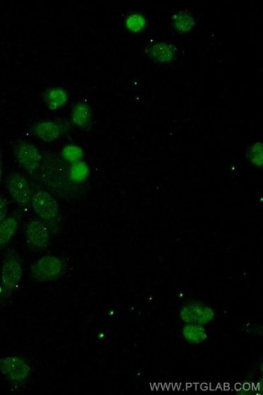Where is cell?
<instances>
[{
  "instance_id": "1",
  "label": "cell",
  "mask_w": 263,
  "mask_h": 395,
  "mask_svg": "<svg viewBox=\"0 0 263 395\" xmlns=\"http://www.w3.org/2000/svg\"><path fill=\"white\" fill-rule=\"evenodd\" d=\"M23 275V264L19 256L14 251L8 252L0 273V298L5 300L12 296L18 290Z\"/></svg>"
},
{
  "instance_id": "2",
  "label": "cell",
  "mask_w": 263,
  "mask_h": 395,
  "mask_svg": "<svg viewBox=\"0 0 263 395\" xmlns=\"http://www.w3.org/2000/svg\"><path fill=\"white\" fill-rule=\"evenodd\" d=\"M32 369L29 361L18 355L0 358V372L14 388L25 385Z\"/></svg>"
},
{
  "instance_id": "3",
  "label": "cell",
  "mask_w": 263,
  "mask_h": 395,
  "mask_svg": "<svg viewBox=\"0 0 263 395\" xmlns=\"http://www.w3.org/2000/svg\"><path fill=\"white\" fill-rule=\"evenodd\" d=\"M31 206L36 215L47 224H55L59 218V207L52 193L45 189L33 191Z\"/></svg>"
},
{
  "instance_id": "4",
  "label": "cell",
  "mask_w": 263,
  "mask_h": 395,
  "mask_svg": "<svg viewBox=\"0 0 263 395\" xmlns=\"http://www.w3.org/2000/svg\"><path fill=\"white\" fill-rule=\"evenodd\" d=\"M66 270V263L55 256H45L33 263L31 275L38 282H50L58 280Z\"/></svg>"
},
{
  "instance_id": "5",
  "label": "cell",
  "mask_w": 263,
  "mask_h": 395,
  "mask_svg": "<svg viewBox=\"0 0 263 395\" xmlns=\"http://www.w3.org/2000/svg\"><path fill=\"white\" fill-rule=\"evenodd\" d=\"M13 154L16 162L32 176L40 172L43 164L41 151L35 144L19 141L14 146Z\"/></svg>"
},
{
  "instance_id": "6",
  "label": "cell",
  "mask_w": 263,
  "mask_h": 395,
  "mask_svg": "<svg viewBox=\"0 0 263 395\" xmlns=\"http://www.w3.org/2000/svg\"><path fill=\"white\" fill-rule=\"evenodd\" d=\"M6 188L12 199L22 208L31 206L33 191L30 181L19 173H10L6 180Z\"/></svg>"
},
{
  "instance_id": "7",
  "label": "cell",
  "mask_w": 263,
  "mask_h": 395,
  "mask_svg": "<svg viewBox=\"0 0 263 395\" xmlns=\"http://www.w3.org/2000/svg\"><path fill=\"white\" fill-rule=\"evenodd\" d=\"M50 239V231L48 224L41 219H32L28 222L25 228V240L30 249L42 251L48 246Z\"/></svg>"
},
{
  "instance_id": "8",
  "label": "cell",
  "mask_w": 263,
  "mask_h": 395,
  "mask_svg": "<svg viewBox=\"0 0 263 395\" xmlns=\"http://www.w3.org/2000/svg\"><path fill=\"white\" fill-rule=\"evenodd\" d=\"M68 127L66 122L60 120H44L33 124L32 132L44 142L52 143L64 137Z\"/></svg>"
},
{
  "instance_id": "9",
  "label": "cell",
  "mask_w": 263,
  "mask_h": 395,
  "mask_svg": "<svg viewBox=\"0 0 263 395\" xmlns=\"http://www.w3.org/2000/svg\"><path fill=\"white\" fill-rule=\"evenodd\" d=\"M214 309L205 304L192 303L185 306L180 311V317L187 324L205 325L214 319Z\"/></svg>"
},
{
  "instance_id": "10",
  "label": "cell",
  "mask_w": 263,
  "mask_h": 395,
  "mask_svg": "<svg viewBox=\"0 0 263 395\" xmlns=\"http://www.w3.org/2000/svg\"><path fill=\"white\" fill-rule=\"evenodd\" d=\"M145 53L156 63L171 64L176 60L179 49L172 42H154L148 45Z\"/></svg>"
},
{
  "instance_id": "11",
  "label": "cell",
  "mask_w": 263,
  "mask_h": 395,
  "mask_svg": "<svg viewBox=\"0 0 263 395\" xmlns=\"http://www.w3.org/2000/svg\"><path fill=\"white\" fill-rule=\"evenodd\" d=\"M42 98L49 110H58L68 104L70 93L68 89L63 87H50L45 90Z\"/></svg>"
},
{
  "instance_id": "12",
  "label": "cell",
  "mask_w": 263,
  "mask_h": 395,
  "mask_svg": "<svg viewBox=\"0 0 263 395\" xmlns=\"http://www.w3.org/2000/svg\"><path fill=\"white\" fill-rule=\"evenodd\" d=\"M71 120L78 128L90 130L93 126V112L90 105L86 103H77L72 108Z\"/></svg>"
},
{
  "instance_id": "13",
  "label": "cell",
  "mask_w": 263,
  "mask_h": 395,
  "mask_svg": "<svg viewBox=\"0 0 263 395\" xmlns=\"http://www.w3.org/2000/svg\"><path fill=\"white\" fill-rule=\"evenodd\" d=\"M19 229V218L13 215L8 217L0 224V251L4 249L14 239Z\"/></svg>"
},
{
  "instance_id": "14",
  "label": "cell",
  "mask_w": 263,
  "mask_h": 395,
  "mask_svg": "<svg viewBox=\"0 0 263 395\" xmlns=\"http://www.w3.org/2000/svg\"><path fill=\"white\" fill-rule=\"evenodd\" d=\"M173 29L179 33H188L194 29L196 20L193 14L187 11H178L172 16Z\"/></svg>"
},
{
  "instance_id": "15",
  "label": "cell",
  "mask_w": 263,
  "mask_h": 395,
  "mask_svg": "<svg viewBox=\"0 0 263 395\" xmlns=\"http://www.w3.org/2000/svg\"><path fill=\"white\" fill-rule=\"evenodd\" d=\"M184 340L189 343L198 344L204 342L208 338V333L202 326L187 324L182 328Z\"/></svg>"
},
{
  "instance_id": "16",
  "label": "cell",
  "mask_w": 263,
  "mask_h": 395,
  "mask_svg": "<svg viewBox=\"0 0 263 395\" xmlns=\"http://www.w3.org/2000/svg\"><path fill=\"white\" fill-rule=\"evenodd\" d=\"M89 174H90V168H89L88 164L83 161L72 164L69 171V178L74 184L86 182Z\"/></svg>"
},
{
  "instance_id": "17",
  "label": "cell",
  "mask_w": 263,
  "mask_h": 395,
  "mask_svg": "<svg viewBox=\"0 0 263 395\" xmlns=\"http://www.w3.org/2000/svg\"><path fill=\"white\" fill-rule=\"evenodd\" d=\"M148 21L141 13H133L127 15L124 21L126 29L132 33H141L146 29Z\"/></svg>"
},
{
  "instance_id": "18",
  "label": "cell",
  "mask_w": 263,
  "mask_h": 395,
  "mask_svg": "<svg viewBox=\"0 0 263 395\" xmlns=\"http://www.w3.org/2000/svg\"><path fill=\"white\" fill-rule=\"evenodd\" d=\"M83 156H85V154H83V149L78 145H66L62 149V158L65 161L71 164V165L72 164L82 161Z\"/></svg>"
},
{
  "instance_id": "19",
  "label": "cell",
  "mask_w": 263,
  "mask_h": 395,
  "mask_svg": "<svg viewBox=\"0 0 263 395\" xmlns=\"http://www.w3.org/2000/svg\"><path fill=\"white\" fill-rule=\"evenodd\" d=\"M247 158L252 166L257 168L262 167V142H257L250 147L247 151Z\"/></svg>"
},
{
  "instance_id": "20",
  "label": "cell",
  "mask_w": 263,
  "mask_h": 395,
  "mask_svg": "<svg viewBox=\"0 0 263 395\" xmlns=\"http://www.w3.org/2000/svg\"><path fill=\"white\" fill-rule=\"evenodd\" d=\"M8 211L7 202L2 195H0V224L8 217Z\"/></svg>"
},
{
  "instance_id": "21",
  "label": "cell",
  "mask_w": 263,
  "mask_h": 395,
  "mask_svg": "<svg viewBox=\"0 0 263 395\" xmlns=\"http://www.w3.org/2000/svg\"><path fill=\"white\" fill-rule=\"evenodd\" d=\"M4 172V156L3 152L0 151V183H1Z\"/></svg>"
}]
</instances>
